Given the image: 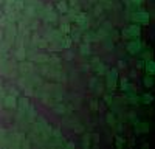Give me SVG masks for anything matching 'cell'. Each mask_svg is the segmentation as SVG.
Segmentation results:
<instances>
[{"mask_svg":"<svg viewBox=\"0 0 155 149\" xmlns=\"http://www.w3.org/2000/svg\"><path fill=\"white\" fill-rule=\"evenodd\" d=\"M140 33H141V30L138 25H130L127 30L123 31V36L127 37V39H137V37H140Z\"/></svg>","mask_w":155,"mask_h":149,"instance_id":"1","label":"cell"},{"mask_svg":"<svg viewBox=\"0 0 155 149\" xmlns=\"http://www.w3.org/2000/svg\"><path fill=\"white\" fill-rule=\"evenodd\" d=\"M118 73H116V70H112L110 71V75H109V78H107V87H109V90H115L116 89V79H118V76H116Z\"/></svg>","mask_w":155,"mask_h":149,"instance_id":"2","label":"cell"},{"mask_svg":"<svg viewBox=\"0 0 155 149\" xmlns=\"http://www.w3.org/2000/svg\"><path fill=\"white\" fill-rule=\"evenodd\" d=\"M134 20H135V22H141V24H147V22H149V16H147L146 11L140 9V11H138V13L134 16Z\"/></svg>","mask_w":155,"mask_h":149,"instance_id":"3","label":"cell"},{"mask_svg":"<svg viewBox=\"0 0 155 149\" xmlns=\"http://www.w3.org/2000/svg\"><path fill=\"white\" fill-rule=\"evenodd\" d=\"M140 48H141V43L138 41H134V42H129V45H127V51H129L130 54H135V53L140 51Z\"/></svg>","mask_w":155,"mask_h":149,"instance_id":"4","label":"cell"},{"mask_svg":"<svg viewBox=\"0 0 155 149\" xmlns=\"http://www.w3.org/2000/svg\"><path fill=\"white\" fill-rule=\"evenodd\" d=\"M3 104H5L6 107H14V106H16V98H14L13 95L5 96V101H3Z\"/></svg>","mask_w":155,"mask_h":149,"instance_id":"5","label":"cell"},{"mask_svg":"<svg viewBox=\"0 0 155 149\" xmlns=\"http://www.w3.org/2000/svg\"><path fill=\"white\" fill-rule=\"evenodd\" d=\"M71 45V37H67V36H64L62 39L59 41V47H62V48H67Z\"/></svg>","mask_w":155,"mask_h":149,"instance_id":"6","label":"cell"},{"mask_svg":"<svg viewBox=\"0 0 155 149\" xmlns=\"http://www.w3.org/2000/svg\"><path fill=\"white\" fill-rule=\"evenodd\" d=\"M58 9L60 11V13H67L68 11V5L64 2V0H59L58 2Z\"/></svg>","mask_w":155,"mask_h":149,"instance_id":"7","label":"cell"},{"mask_svg":"<svg viewBox=\"0 0 155 149\" xmlns=\"http://www.w3.org/2000/svg\"><path fill=\"white\" fill-rule=\"evenodd\" d=\"M96 39H98V36L95 34V33H87L85 34V42H93Z\"/></svg>","mask_w":155,"mask_h":149,"instance_id":"8","label":"cell"},{"mask_svg":"<svg viewBox=\"0 0 155 149\" xmlns=\"http://www.w3.org/2000/svg\"><path fill=\"white\" fill-rule=\"evenodd\" d=\"M31 64H28V62H22L20 64V70H22V73H23V71H31Z\"/></svg>","mask_w":155,"mask_h":149,"instance_id":"9","label":"cell"},{"mask_svg":"<svg viewBox=\"0 0 155 149\" xmlns=\"http://www.w3.org/2000/svg\"><path fill=\"white\" fill-rule=\"evenodd\" d=\"M146 70L149 71V73H154V70H155V64H154V61H147V64H146Z\"/></svg>","mask_w":155,"mask_h":149,"instance_id":"10","label":"cell"},{"mask_svg":"<svg viewBox=\"0 0 155 149\" xmlns=\"http://www.w3.org/2000/svg\"><path fill=\"white\" fill-rule=\"evenodd\" d=\"M19 106H20V110L26 109V107H28V99H26V98H20L19 99Z\"/></svg>","mask_w":155,"mask_h":149,"instance_id":"11","label":"cell"},{"mask_svg":"<svg viewBox=\"0 0 155 149\" xmlns=\"http://www.w3.org/2000/svg\"><path fill=\"white\" fill-rule=\"evenodd\" d=\"M135 128H137L138 132H147V126H146L144 123H137Z\"/></svg>","mask_w":155,"mask_h":149,"instance_id":"12","label":"cell"},{"mask_svg":"<svg viewBox=\"0 0 155 149\" xmlns=\"http://www.w3.org/2000/svg\"><path fill=\"white\" fill-rule=\"evenodd\" d=\"M36 61L41 62V64H45V62H48V56H45V54H39V56H36Z\"/></svg>","mask_w":155,"mask_h":149,"instance_id":"13","label":"cell"},{"mask_svg":"<svg viewBox=\"0 0 155 149\" xmlns=\"http://www.w3.org/2000/svg\"><path fill=\"white\" fill-rule=\"evenodd\" d=\"M47 11H48V13H47V19L48 20H56V14L53 13V9L51 8H47Z\"/></svg>","mask_w":155,"mask_h":149,"instance_id":"14","label":"cell"},{"mask_svg":"<svg viewBox=\"0 0 155 149\" xmlns=\"http://www.w3.org/2000/svg\"><path fill=\"white\" fill-rule=\"evenodd\" d=\"M119 84H121V89H123V90H130V87H132V86H129L127 79H121Z\"/></svg>","mask_w":155,"mask_h":149,"instance_id":"15","label":"cell"},{"mask_svg":"<svg viewBox=\"0 0 155 149\" xmlns=\"http://www.w3.org/2000/svg\"><path fill=\"white\" fill-rule=\"evenodd\" d=\"M81 53L82 54H88V53H90V47H88V43H82V45H81Z\"/></svg>","mask_w":155,"mask_h":149,"instance_id":"16","label":"cell"},{"mask_svg":"<svg viewBox=\"0 0 155 149\" xmlns=\"http://www.w3.org/2000/svg\"><path fill=\"white\" fill-rule=\"evenodd\" d=\"M50 61H51V65H53V67H54V70H58V68H60V64H59V61H58L56 58H51V59H50Z\"/></svg>","mask_w":155,"mask_h":149,"instance_id":"17","label":"cell"},{"mask_svg":"<svg viewBox=\"0 0 155 149\" xmlns=\"http://www.w3.org/2000/svg\"><path fill=\"white\" fill-rule=\"evenodd\" d=\"M141 101H143V103H144V104H149V103H151V101H152V95H149V93H147V95H143V98H141Z\"/></svg>","mask_w":155,"mask_h":149,"instance_id":"18","label":"cell"},{"mask_svg":"<svg viewBox=\"0 0 155 149\" xmlns=\"http://www.w3.org/2000/svg\"><path fill=\"white\" fill-rule=\"evenodd\" d=\"M144 84H146V86H149V87H151V86L154 84V79H152V76H151V75H147L146 78H144Z\"/></svg>","mask_w":155,"mask_h":149,"instance_id":"19","label":"cell"},{"mask_svg":"<svg viewBox=\"0 0 155 149\" xmlns=\"http://www.w3.org/2000/svg\"><path fill=\"white\" fill-rule=\"evenodd\" d=\"M60 31H62V33H64V34H65V33H70L71 30H70V26H68V24H62V26H60Z\"/></svg>","mask_w":155,"mask_h":149,"instance_id":"20","label":"cell"},{"mask_svg":"<svg viewBox=\"0 0 155 149\" xmlns=\"http://www.w3.org/2000/svg\"><path fill=\"white\" fill-rule=\"evenodd\" d=\"M16 56H17V59H23V58H25V51H23V50L20 48L19 51L16 53Z\"/></svg>","mask_w":155,"mask_h":149,"instance_id":"21","label":"cell"},{"mask_svg":"<svg viewBox=\"0 0 155 149\" xmlns=\"http://www.w3.org/2000/svg\"><path fill=\"white\" fill-rule=\"evenodd\" d=\"M54 110H56L58 113H64L65 112V107L64 106H56V107H54Z\"/></svg>","mask_w":155,"mask_h":149,"instance_id":"22","label":"cell"},{"mask_svg":"<svg viewBox=\"0 0 155 149\" xmlns=\"http://www.w3.org/2000/svg\"><path fill=\"white\" fill-rule=\"evenodd\" d=\"M104 99H106L107 104H112V99H113V98H112V95H106V96H104Z\"/></svg>","mask_w":155,"mask_h":149,"instance_id":"23","label":"cell"},{"mask_svg":"<svg viewBox=\"0 0 155 149\" xmlns=\"http://www.w3.org/2000/svg\"><path fill=\"white\" fill-rule=\"evenodd\" d=\"M14 3H16V6H17L19 9L23 8V2H20V0H17V2H14Z\"/></svg>","mask_w":155,"mask_h":149,"instance_id":"24","label":"cell"},{"mask_svg":"<svg viewBox=\"0 0 155 149\" xmlns=\"http://www.w3.org/2000/svg\"><path fill=\"white\" fill-rule=\"evenodd\" d=\"M123 140H121V138H118V140H116V146H123Z\"/></svg>","mask_w":155,"mask_h":149,"instance_id":"25","label":"cell"},{"mask_svg":"<svg viewBox=\"0 0 155 149\" xmlns=\"http://www.w3.org/2000/svg\"><path fill=\"white\" fill-rule=\"evenodd\" d=\"M92 109H93V110L98 109V103H96V101H93V103H92Z\"/></svg>","mask_w":155,"mask_h":149,"instance_id":"26","label":"cell"},{"mask_svg":"<svg viewBox=\"0 0 155 149\" xmlns=\"http://www.w3.org/2000/svg\"><path fill=\"white\" fill-rule=\"evenodd\" d=\"M143 58H151V51H147V53H143Z\"/></svg>","mask_w":155,"mask_h":149,"instance_id":"27","label":"cell"},{"mask_svg":"<svg viewBox=\"0 0 155 149\" xmlns=\"http://www.w3.org/2000/svg\"><path fill=\"white\" fill-rule=\"evenodd\" d=\"M132 2H134L135 5H141V3H143V0H132Z\"/></svg>","mask_w":155,"mask_h":149,"instance_id":"28","label":"cell"},{"mask_svg":"<svg viewBox=\"0 0 155 149\" xmlns=\"http://www.w3.org/2000/svg\"><path fill=\"white\" fill-rule=\"evenodd\" d=\"M6 2H8V3H9V5H13V3H14V2H16V0H6Z\"/></svg>","mask_w":155,"mask_h":149,"instance_id":"29","label":"cell"},{"mask_svg":"<svg viewBox=\"0 0 155 149\" xmlns=\"http://www.w3.org/2000/svg\"><path fill=\"white\" fill-rule=\"evenodd\" d=\"M70 3H71V5H75V3H76V0H70Z\"/></svg>","mask_w":155,"mask_h":149,"instance_id":"30","label":"cell"},{"mask_svg":"<svg viewBox=\"0 0 155 149\" xmlns=\"http://www.w3.org/2000/svg\"><path fill=\"white\" fill-rule=\"evenodd\" d=\"M101 2H107V0H101Z\"/></svg>","mask_w":155,"mask_h":149,"instance_id":"31","label":"cell"},{"mask_svg":"<svg viewBox=\"0 0 155 149\" xmlns=\"http://www.w3.org/2000/svg\"><path fill=\"white\" fill-rule=\"evenodd\" d=\"M56 2H59V0H56Z\"/></svg>","mask_w":155,"mask_h":149,"instance_id":"32","label":"cell"}]
</instances>
